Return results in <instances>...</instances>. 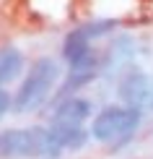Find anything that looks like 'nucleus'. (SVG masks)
<instances>
[{"instance_id": "1", "label": "nucleus", "mask_w": 153, "mask_h": 159, "mask_svg": "<svg viewBox=\"0 0 153 159\" xmlns=\"http://www.w3.org/2000/svg\"><path fill=\"white\" fill-rule=\"evenodd\" d=\"M57 78H60V65L55 57H36L13 97V112H18V115L36 112L49 99Z\"/></svg>"}, {"instance_id": "2", "label": "nucleus", "mask_w": 153, "mask_h": 159, "mask_svg": "<svg viewBox=\"0 0 153 159\" xmlns=\"http://www.w3.org/2000/svg\"><path fill=\"white\" fill-rule=\"evenodd\" d=\"M143 120L140 107H127V104H109L101 112H96L91 120V138L101 143H114L119 138H130L135 128Z\"/></svg>"}, {"instance_id": "3", "label": "nucleus", "mask_w": 153, "mask_h": 159, "mask_svg": "<svg viewBox=\"0 0 153 159\" xmlns=\"http://www.w3.org/2000/svg\"><path fill=\"white\" fill-rule=\"evenodd\" d=\"M117 94L122 99V104L127 107H145L151 104V94H153V78L148 73L138 68H127L117 81Z\"/></svg>"}, {"instance_id": "4", "label": "nucleus", "mask_w": 153, "mask_h": 159, "mask_svg": "<svg viewBox=\"0 0 153 159\" xmlns=\"http://www.w3.org/2000/svg\"><path fill=\"white\" fill-rule=\"evenodd\" d=\"M94 115V104L83 97H65L57 102L49 123H70V125H83Z\"/></svg>"}, {"instance_id": "5", "label": "nucleus", "mask_w": 153, "mask_h": 159, "mask_svg": "<svg viewBox=\"0 0 153 159\" xmlns=\"http://www.w3.org/2000/svg\"><path fill=\"white\" fill-rule=\"evenodd\" d=\"M52 136L62 143V149H83L91 138V130L83 125H70V123H49Z\"/></svg>"}, {"instance_id": "6", "label": "nucleus", "mask_w": 153, "mask_h": 159, "mask_svg": "<svg viewBox=\"0 0 153 159\" xmlns=\"http://www.w3.org/2000/svg\"><path fill=\"white\" fill-rule=\"evenodd\" d=\"M91 52V37L83 31V26H78V29H73L68 37H65L62 42V57L68 60V65L78 63L81 57H86Z\"/></svg>"}, {"instance_id": "7", "label": "nucleus", "mask_w": 153, "mask_h": 159, "mask_svg": "<svg viewBox=\"0 0 153 159\" xmlns=\"http://www.w3.org/2000/svg\"><path fill=\"white\" fill-rule=\"evenodd\" d=\"M21 70H23V52L21 50L13 47V44L0 50V86L16 81L21 76Z\"/></svg>"}, {"instance_id": "8", "label": "nucleus", "mask_w": 153, "mask_h": 159, "mask_svg": "<svg viewBox=\"0 0 153 159\" xmlns=\"http://www.w3.org/2000/svg\"><path fill=\"white\" fill-rule=\"evenodd\" d=\"M135 55V44L130 37H119L114 44L109 47V65H125L130 57Z\"/></svg>"}, {"instance_id": "9", "label": "nucleus", "mask_w": 153, "mask_h": 159, "mask_svg": "<svg viewBox=\"0 0 153 159\" xmlns=\"http://www.w3.org/2000/svg\"><path fill=\"white\" fill-rule=\"evenodd\" d=\"M114 26H117V21H112V18H101V21L83 24V31H86L91 39H99V37H106L112 29H114Z\"/></svg>"}, {"instance_id": "10", "label": "nucleus", "mask_w": 153, "mask_h": 159, "mask_svg": "<svg viewBox=\"0 0 153 159\" xmlns=\"http://www.w3.org/2000/svg\"><path fill=\"white\" fill-rule=\"evenodd\" d=\"M11 107H13V99H11V94H8V91H5L3 86H0V117H3Z\"/></svg>"}, {"instance_id": "11", "label": "nucleus", "mask_w": 153, "mask_h": 159, "mask_svg": "<svg viewBox=\"0 0 153 159\" xmlns=\"http://www.w3.org/2000/svg\"><path fill=\"white\" fill-rule=\"evenodd\" d=\"M148 107H151V110H153V94H151V104H148Z\"/></svg>"}]
</instances>
